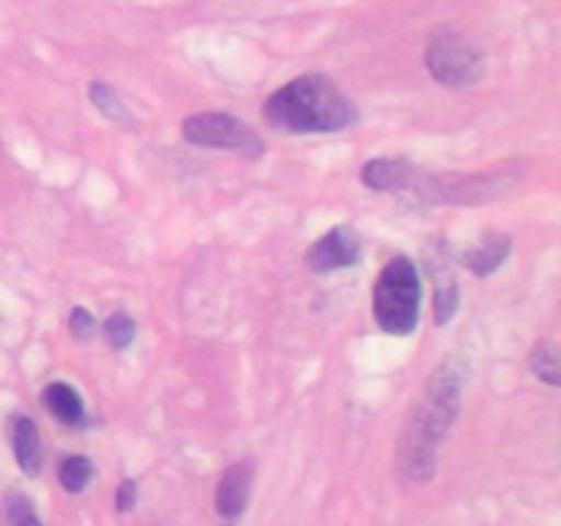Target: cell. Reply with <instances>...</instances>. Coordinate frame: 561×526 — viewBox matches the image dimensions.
Masks as SVG:
<instances>
[{
	"instance_id": "cell-16",
	"label": "cell",
	"mask_w": 561,
	"mask_h": 526,
	"mask_svg": "<svg viewBox=\"0 0 561 526\" xmlns=\"http://www.w3.org/2000/svg\"><path fill=\"white\" fill-rule=\"evenodd\" d=\"M102 332H104V338L110 340V345H113L115 351H124V348H129L131 340H135L137 323L131 321L126 312H113V316L104 321Z\"/></svg>"
},
{
	"instance_id": "cell-6",
	"label": "cell",
	"mask_w": 561,
	"mask_h": 526,
	"mask_svg": "<svg viewBox=\"0 0 561 526\" xmlns=\"http://www.w3.org/2000/svg\"><path fill=\"white\" fill-rule=\"evenodd\" d=\"M362 258V239L348 225H337L321 239H316L307 250L305 261L316 274L337 272V268H351Z\"/></svg>"
},
{
	"instance_id": "cell-17",
	"label": "cell",
	"mask_w": 561,
	"mask_h": 526,
	"mask_svg": "<svg viewBox=\"0 0 561 526\" xmlns=\"http://www.w3.org/2000/svg\"><path fill=\"white\" fill-rule=\"evenodd\" d=\"M69 329H71V338H75L77 343H88V340L96 338L99 327H96V318H93L85 307L77 305L69 316Z\"/></svg>"
},
{
	"instance_id": "cell-15",
	"label": "cell",
	"mask_w": 561,
	"mask_h": 526,
	"mask_svg": "<svg viewBox=\"0 0 561 526\" xmlns=\"http://www.w3.org/2000/svg\"><path fill=\"white\" fill-rule=\"evenodd\" d=\"M5 524L9 526H42L33 502L20 491L5 493Z\"/></svg>"
},
{
	"instance_id": "cell-8",
	"label": "cell",
	"mask_w": 561,
	"mask_h": 526,
	"mask_svg": "<svg viewBox=\"0 0 561 526\" xmlns=\"http://www.w3.org/2000/svg\"><path fill=\"white\" fill-rule=\"evenodd\" d=\"M510 250H513V239H510L507 233L488 230L480 239V244L463 252V266L471 268L477 277H488V274H493L504 261H507Z\"/></svg>"
},
{
	"instance_id": "cell-7",
	"label": "cell",
	"mask_w": 561,
	"mask_h": 526,
	"mask_svg": "<svg viewBox=\"0 0 561 526\" xmlns=\"http://www.w3.org/2000/svg\"><path fill=\"white\" fill-rule=\"evenodd\" d=\"M252 480H255V469H252L250 460H239V464H233L228 471H225L217 488L219 515H225V518H236V515L244 513L252 493Z\"/></svg>"
},
{
	"instance_id": "cell-3",
	"label": "cell",
	"mask_w": 561,
	"mask_h": 526,
	"mask_svg": "<svg viewBox=\"0 0 561 526\" xmlns=\"http://www.w3.org/2000/svg\"><path fill=\"white\" fill-rule=\"evenodd\" d=\"M422 307V279L414 261L405 255L392 258L381 268L373 288V316L387 334L403 338L420 323Z\"/></svg>"
},
{
	"instance_id": "cell-9",
	"label": "cell",
	"mask_w": 561,
	"mask_h": 526,
	"mask_svg": "<svg viewBox=\"0 0 561 526\" xmlns=\"http://www.w3.org/2000/svg\"><path fill=\"white\" fill-rule=\"evenodd\" d=\"M11 447H14V458L25 474H36L42 469V436H38V427L33 425L31 416H14V422H11Z\"/></svg>"
},
{
	"instance_id": "cell-12",
	"label": "cell",
	"mask_w": 561,
	"mask_h": 526,
	"mask_svg": "<svg viewBox=\"0 0 561 526\" xmlns=\"http://www.w3.org/2000/svg\"><path fill=\"white\" fill-rule=\"evenodd\" d=\"M529 367L540 381L559 387L561 384V365H559V351L551 340H540L529 354Z\"/></svg>"
},
{
	"instance_id": "cell-10",
	"label": "cell",
	"mask_w": 561,
	"mask_h": 526,
	"mask_svg": "<svg viewBox=\"0 0 561 526\" xmlns=\"http://www.w3.org/2000/svg\"><path fill=\"white\" fill-rule=\"evenodd\" d=\"M42 400H44V409H47L55 420L64 422V425L77 427L85 422V405H82L80 392H77L71 384L66 381L47 384L42 392Z\"/></svg>"
},
{
	"instance_id": "cell-11",
	"label": "cell",
	"mask_w": 561,
	"mask_h": 526,
	"mask_svg": "<svg viewBox=\"0 0 561 526\" xmlns=\"http://www.w3.org/2000/svg\"><path fill=\"white\" fill-rule=\"evenodd\" d=\"M433 279H436V323H447L458 310V279H455L453 268H438L433 263Z\"/></svg>"
},
{
	"instance_id": "cell-14",
	"label": "cell",
	"mask_w": 561,
	"mask_h": 526,
	"mask_svg": "<svg viewBox=\"0 0 561 526\" xmlns=\"http://www.w3.org/2000/svg\"><path fill=\"white\" fill-rule=\"evenodd\" d=\"M88 96H91L93 107H96L102 115H107L110 121H115V124H126V121H129V113H126L124 102H121L115 88L107 85V82H91Z\"/></svg>"
},
{
	"instance_id": "cell-1",
	"label": "cell",
	"mask_w": 561,
	"mask_h": 526,
	"mask_svg": "<svg viewBox=\"0 0 561 526\" xmlns=\"http://www.w3.org/2000/svg\"><path fill=\"white\" fill-rule=\"evenodd\" d=\"M463 359L449 356L438 365V370L427 378L422 398L405 420L398 442V469L405 480L425 482L436 469V449L447 436L460 405V392L466 384Z\"/></svg>"
},
{
	"instance_id": "cell-18",
	"label": "cell",
	"mask_w": 561,
	"mask_h": 526,
	"mask_svg": "<svg viewBox=\"0 0 561 526\" xmlns=\"http://www.w3.org/2000/svg\"><path fill=\"white\" fill-rule=\"evenodd\" d=\"M137 502V482L135 480H121L118 493H115V504H118V513H129Z\"/></svg>"
},
{
	"instance_id": "cell-4",
	"label": "cell",
	"mask_w": 561,
	"mask_h": 526,
	"mask_svg": "<svg viewBox=\"0 0 561 526\" xmlns=\"http://www.w3.org/2000/svg\"><path fill=\"white\" fill-rule=\"evenodd\" d=\"M427 71L436 77L442 85L449 88H469L482 80L485 71V55L477 47L474 38L466 36L463 31L442 27L431 36L425 53Z\"/></svg>"
},
{
	"instance_id": "cell-2",
	"label": "cell",
	"mask_w": 561,
	"mask_h": 526,
	"mask_svg": "<svg viewBox=\"0 0 561 526\" xmlns=\"http://www.w3.org/2000/svg\"><path fill=\"white\" fill-rule=\"evenodd\" d=\"M274 129L290 135H332L359 121V110L327 75H305L277 88L263 104Z\"/></svg>"
},
{
	"instance_id": "cell-13",
	"label": "cell",
	"mask_w": 561,
	"mask_h": 526,
	"mask_svg": "<svg viewBox=\"0 0 561 526\" xmlns=\"http://www.w3.org/2000/svg\"><path fill=\"white\" fill-rule=\"evenodd\" d=\"M60 485L69 493H80L91 485L93 480V464L85 458V455H69V458L60 460Z\"/></svg>"
},
{
	"instance_id": "cell-5",
	"label": "cell",
	"mask_w": 561,
	"mask_h": 526,
	"mask_svg": "<svg viewBox=\"0 0 561 526\" xmlns=\"http://www.w3.org/2000/svg\"><path fill=\"white\" fill-rule=\"evenodd\" d=\"M184 140L211 151H236L244 157H261L266 151L263 137L230 113H195L184 121Z\"/></svg>"
}]
</instances>
